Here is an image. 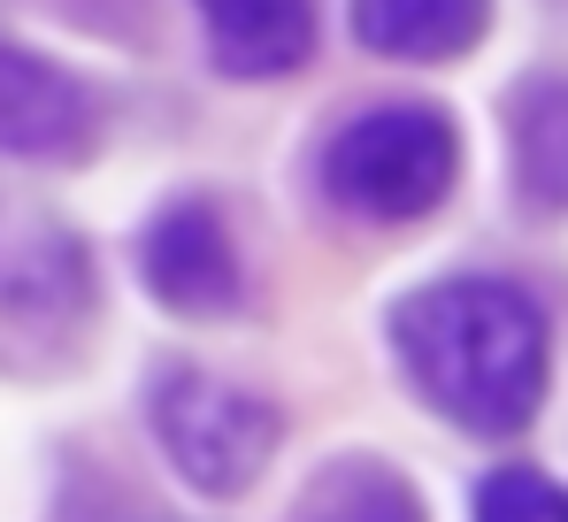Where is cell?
<instances>
[{"instance_id": "1", "label": "cell", "mask_w": 568, "mask_h": 522, "mask_svg": "<svg viewBox=\"0 0 568 522\" xmlns=\"http://www.w3.org/2000/svg\"><path fill=\"white\" fill-rule=\"evenodd\" d=\"M392 353L407 384L462 431H523L546 400V315L507 277H446L392 308Z\"/></svg>"}, {"instance_id": "2", "label": "cell", "mask_w": 568, "mask_h": 522, "mask_svg": "<svg viewBox=\"0 0 568 522\" xmlns=\"http://www.w3.org/2000/svg\"><path fill=\"white\" fill-rule=\"evenodd\" d=\"M462 177V139L438 108L423 100H384L362 108L354 123L331 131L323 147V184L338 208L369 215V223H415L430 215Z\"/></svg>"}, {"instance_id": "3", "label": "cell", "mask_w": 568, "mask_h": 522, "mask_svg": "<svg viewBox=\"0 0 568 522\" xmlns=\"http://www.w3.org/2000/svg\"><path fill=\"white\" fill-rule=\"evenodd\" d=\"M146 415H154V438H162L170 469L185 476L192 492H207V500L246 492L277 461V438H284L277 408L262 392L215 377V369H170L154 384Z\"/></svg>"}, {"instance_id": "4", "label": "cell", "mask_w": 568, "mask_h": 522, "mask_svg": "<svg viewBox=\"0 0 568 522\" xmlns=\"http://www.w3.org/2000/svg\"><path fill=\"white\" fill-rule=\"evenodd\" d=\"M139 277L178 315L239 308V254H231V231H223L215 200H170L139 239Z\"/></svg>"}, {"instance_id": "5", "label": "cell", "mask_w": 568, "mask_h": 522, "mask_svg": "<svg viewBox=\"0 0 568 522\" xmlns=\"http://www.w3.org/2000/svg\"><path fill=\"white\" fill-rule=\"evenodd\" d=\"M85 300H93L85 239L23 200H0V308L54 323V315H78Z\"/></svg>"}, {"instance_id": "6", "label": "cell", "mask_w": 568, "mask_h": 522, "mask_svg": "<svg viewBox=\"0 0 568 522\" xmlns=\"http://www.w3.org/2000/svg\"><path fill=\"white\" fill-rule=\"evenodd\" d=\"M85 139H93V100H85V86L62 62L0 39V154L62 162Z\"/></svg>"}, {"instance_id": "7", "label": "cell", "mask_w": 568, "mask_h": 522, "mask_svg": "<svg viewBox=\"0 0 568 522\" xmlns=\"http://www.w3.org/2000/svg\"><path fill=\"white\" fill-rule=\"evenodd\" d=\"M215 70L231 78H284L315 47V8L307 0H200Z\"/></svg>"}, {"instance_id": "8", "label": "cell", "mask_w": 568, "mask_h": 522, "mask_svg": "<svg viewBox=\"0 0 568 522\" xmlns=\"http://www.w3.org/2000/svg\"><path fill=\"white\" fill-rule=\"evenodd\" d=\"M491 23V0H354V39L384 62H462Z\"/></svg>"}, {"instance_id": "9", "label": "cell", "mask_w": 568, "mask_h": 522, "mask_svg": "<svg viewBox=\"0 0 568 522\" xmlns=\"http://www.w3.org/2000/svg\"><path fill=\"white\" fill-rule=\"evenodd\" d=\"M292 522H430V515H423V492L399 469H384V461H338L300 500Z\"/></svg>"}, {"instance_id": "10", "label": "cell", "mask_w": 568, "mask_h": 522, "mask_svg": "<svg viewBox=\"0 0 568 522\" xmlns=\"http://www.w3.org/2000/svg\"><path fill=\"white\" fill-rule=\"evenodd\" d=\"M515 170L546 208H568V86L561 78H538L515 100Z\"/></svg>"}, {"instance_id": "11", "label": "cell", "mask_w": 568, "mask_h": 522, "mask_svg": "<svg viewBox=\"0 0 568 522\" xmlns=\"http://www.w3.org/2000/svg\"><path fill=\"white\" fill-rule=\"evenodd\" d=\"M476 522H568V484L546 469H491L476 484Z\"/></svg>"}]
</instances>
